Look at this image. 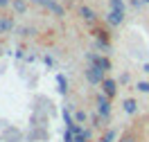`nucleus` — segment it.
<instances>
[{
	"label": "nucleus",
	"mask_w": 149,
	"mask_h": 142,
	"mask_svg": "<svg viewBox=\"0 0 149 142\" xmlns=\"http://www.w3.org/2000/svg\"><path fill=\"white\" fill-rule=\"evenodd\" d=\"M131 5H133V7H136V9H140V7H142V5H145V0H131Z\"/></svg>",
	"instance_id": "aec40b11"
},
{
	"label": "nucleus",
	"mask_w": 149,
	"mask_h": 142,
	"mask_svg": "<svg viewBox=\"0 0 149 142\" xmlns=\"http://www.w3.org/2000/svg\"><path fill=\"white\" fill-rule=\"evenodd\" d=\"M32 2H36V5H41V7H45L47 11H52L56 18H63L65 16V9L59 5V2H54V0H32Z\"/></svg>",
	"instance_id": "7ed1b4c3"
},
{
	"label": "nucleus",
	"mask_w": 149,
	"mask_h": 142,
	"mask_svg": "<svg viewBox=\"0 0 149 142\" xmlns=\"http://www.w3.org/2000/svg\"><path fill=\"white\" fill-rule=\"evenodd\" d=\"M145 2H147V5H149V0H145Z\"/></svg>",
	"instance_id": "393cba45"
},
{
	"label": "nucleus",
	"mask_w": 149,
	"mask_h": 142,
	"mask_svg": "<svg viewBox=\"0 0 149 142\" xmlns=\"http://www.w3.org/2000/svg\"><path fill=\"white\" fill-rule=\"evenodd\" d=\"M14 27H16V23L11 16H0V34H9Z\"/></svg>",
	"instance_id": "0eeeda50"
},
{
	"label": "nucleus",
	"mask_w": 149,
	"mask_h": 142,
	"mask_svg": "<svg viewBox=\"0 0 149 142\" xmlns=\"http://www.w3.org/2000/svg\"><path fill=\"white\" fill-rule=\"evenodd\" d=\"M102 93L106 95L109 99H111V97H115V93H118V81H115V79H109V77H106V79L102 81Z\"/></svg>",
	"instance_id": "39448f33"
},
{
	"label": "nucleus",
	"mask_w": 149,
	"mask_h": 142,
	"mask_svg": "<svg viewBox=\"0 0 149 142\" xmlns=\"http://www.w3.org/2000/svg\"><path fill=\"white\" fill-rule=\"evenodd\" d=\"M136 88H138L140 93L147 95V93H149V81H138V86H136Z\"/></svg>",
	"instance_id": "f3484780"
},
{
	"label": "nucleus",
	"mask_w": 149,
	"mask_h": 142,
	"mask_svg": "<svg viewBox=\"0 0 149 142\" xmlns=\"http://www.w3.org/2000/svg\"><path fill=\"white\" fill-rule=\"evenodd\" d=\"M115 135H118V133L113 131V129H109V131L102 135V140H100V142H113V140H115Z\"/></svg>",
	"instance_id": "2eb2a0df"
},
{
	"label": "nucleus",
	"mask_w": 149,
	"mask_h": 142,
	"mask_svg": "<svg viewBox=\"0 0 149 142\" xmlns=\"http://www.w3.org/2000/svg\"><path fill=\"white\" fill-rule=\"evenodd\" d=\"M86 61L93 63V66H100L102 70H106V72L111 70V61H109L106 57H102V54H93V52H88V54H86Z\"/></svg>",
	"instance_id": "20e7f679"
},
{
	"label": "nucleus",
	"mask_w": 149,
	"mask_h": 142,
	"mask_svg": "<svg viewBox=\"0 0 149 142\" xmlns=\"http://www.w3.org/2000/svg\"><path fill=\"white\" fill-rule=\"evenodd\" d=\"M97 115L104 117V122L111 117V102H109V97H106L104 93L97 95Z\"/></svg>",
	"instance_id": "f03ea898"
},
{
	"label": "nucleus",
	"mask_w": 149,
	"mask_h": 142,
	"mask_svg": "<svg viewBox=\"0 0 149 142\" xmlns=\"http://www.w3.org/2000/svg\"><path fill=\"white\" fill-rule=\"evenodd\" d=\"M20 34H23V36H29V34H32V29H27V27H23V29H20Z\"/></svg>",
	"instance_id": "4be33fe9"
},
{
	"label": "nucleus",
	"mask_w": 149,
	"mask_h": 142,
	"mask_svg": "<svg viewBox=\"0 0 149 142\" xmlns=\"http://www.w3.org/2000/svg\"><path fill=\"white\" fill-rule=\"evenodd\" d=\"M109 2H111L113 11H122V14H124V0H109Z\"/></svg>",
	"instance_id": "ddd939ff"
},
{
	"label": "nucleus",
	"mask_w": 149,
	"mask_h": 142,
	"mask_svg": "<svg viewBox=\"0 0 149 142\" xmlns=\"http://www.w3.org/2000/svg\"><path fill=\"white\" fill-rule=\"evenodd\" d=\"M122 108H124L127 115H136L138 113V102H136V99H124V102H122Z\"/></svg>",
	"instance_id": "6e6552de"
},
{
	"label": "nucleus",
	"mask_w": 149,
	"mask_h": 142,
	"mask_svg": "<svg viewBox=\"0 0 149 142\" xmlns=\"http://www.w3.org/2000/svg\"><path fill=\"white\" fill-rule=\"evenodd\" d=\"M120 142H138V138H136L133 133H124V135L120 138Z\"/></svg>",
	"instance_id": "dca6fc26"
},
{
	"label": "nucleus",
	"mask_w": 149,
	"mask_h": 142,
	"mask_svg": "<svg viewBox=\"0 0 149 142\" xmlns=\"http://www.w3.org/2000/svg\"><path fill=\"white\" fill-rule=\"evenodd\" d=\"M91 138H93V133H91V129H86L81 135H74V142H91Z\"/></svg>",
	"instance_id": "f8f14e48"
},
{
	"label": "nucleus",
	"mask_w": 149,
	"mask_h": 142,
	"mask_svg": "<svg viewBox=\"0 0 149 142\" xmlns=\"http://www.w3.org/2000/svg\"><path fill=\"white\" fill-rule=\"evenodd\" d=\"M142 70H145V72L149 75V63H145V68H142Z\"/></svg>",
	"instance_id": "b1692460"
},
{
	"label": "nucleus",
	"mask_w": 149,
	"mask_h": 142,
	"mask_svg": "<svg viewBox=\"0 0 149 142\" xmlns=\"http://www.w3.org/2000/svg\"><path fill=\"white\" fill-rule=\"evenodd\" d=\"M79 16H81L86 23H95V18H97V14H95L91 7H79Z\"/></svg>",
	"instance_id": "1a4fd4ad"
},
{
	"label": "nucleus",
	"mask_w": 149,
	"mask_h": 142,
	"mask_svg": "<svg viewBox=\"0 0 149 142\" xmlns=\"http://www.w3.org/2000/svg\"><path fill=\"white\" fill-rule=\"evenodd\" d=\"M11 9L16 11V14H25L27 11V2L25 0H11Z\"/></svg>",
	"instance_id": "9b49d317"
},
{
	"label": "nucleus",
	"mask_w": 149,
	"mask_h": 142,
	"mask_svg": "<svg viewBox=\"0 0 149 142\" xmlns=\"http://www.w3.org/2000/svg\"><path fill=\"white\" fill-rule=\"evenodd\" d=\"M84 75H86V79L91 81V84H100L102 86V81L106 79V70H102L100 66H93V63H88V68L84 70Z\"/></svg>",
	"instance_id": "f257e3e1"
},
{
	"label": "nucleus",
	"mask_w": 149,
	"mask_h": 142,
	"mask_svg": "<svg viewBox=\"0 0 149 142\" xmlns=\"http://www.w3.org/2000/svg\"><path fill=\"white\" fill-rule=\"evenodd\" d=\"M43 63H45L47 68H52V63H54V61H52V57H43Z\"/></svg>",
	"instance_id": "412c9836"
},
{
	"label": "nucleus",
	"mask_w": 149,
	"mask_h": 142,
	"mask_svg": "<svg viewBox=\"0 0 149 142\" xmlns=\"http://www.w3.org/2000/svg\"><path fill=\"white\" fill-rule=\"evenodd\" d=\"M106 23H109V25H111V27H118V25H122V23H124V14H122V11H109V14H106Z\"/></svg>",
	"instance_id": "423d86ee"
},
{
	"label": "nucleus",
	"mask_w": 149,
	"mask_h": 142,
	"mask_svg": "<svg viewBox=\"0 0 149 142\" xmlns=\"http://www.w3.org/2000/svg\"><path fill=\"white\" fill-rule=\"evenodd\" d=\"M5 7H9V0H0V9H5Z\"/></svg>",
	"instance_id": "5701e85b"
},
{
	"label": "nucleus",
	"mask_w": 149,
	"mask_h": 142,
	"mask_svg": "<svg viewBox=\"0 0 149 142\" xmlns=\"http://www.w3.org/2000/svg\"><path fill=\"white\" fill-rule=\"evenodd\" d=\"M102 122H104V117H100V115H93V126L102 129Z\"/></svg>",
	"instance_id": "6ab92c4d"
},
{
	"label": "nucleus",
	"mask_w": 149,
	"mask_h": 142,
	"mask_svg": "<svg viewBox=\"0 0 149 142\" xmlns=\"http://www.w3.org/2000/svg\"><path fill=\"white\" fill-rule=\"evenodd\" d=\"M63 142H74V133L65 129V131H63Z\"/></svg>",
	"instance_id": "a211bd4d"
},
{
	"label": "nucleus",
	"mask_w": 149,
	"mask_h": 142,
	"mask_svg": "<svg viewBox=\"0 0 149 142\" xmlns=\"http://www.w3.org/2000/svg\"><path fill=\"white\" fill-rule=\"evenodd\" d=\"M86 120H88L86 111H74V122H77V124H84Z\"/></svg>",
	"instance_id": "4468645a"
},
{
	"label": "nucleus",
	"mask_w": 149,
	"mask_h": 142,
	"mask_svg": "<svg viewBox=\"0 0 149 142\" xmlns=\"http://www.w3.org/2000/svg\"><path fill=\"white\" fill-rule=\"evenodd\" d=\"M56 90H59L61 95L68 93V79H65L63 75H56Z\"/></svg>",
	"instance_id": "9d476101"
}]
</instances>
